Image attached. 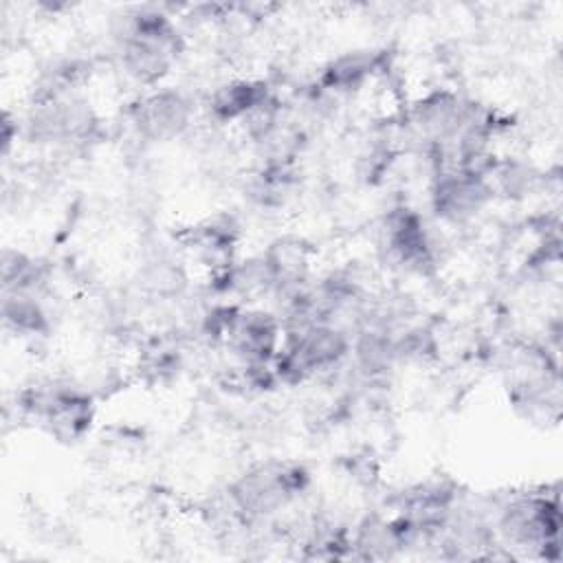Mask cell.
I'll list each match as a JSON object with an SVG mask.
<instances>
[{
	"mask_svg": "<svg viewBox=\"0 0 563 563\" xmlns=\"http://www.w3.org/2000/svg\"><path fill=\"white\" fill-rule=\"evenodd\" d=\"M119 62L125 75L139 84H158L180 55L183 42L172 20L152 9L125 15L117 31Z\"/></svg>",
	"mask_w": 563,
	"mask_h": 563,
	"instance_id": "obj_1",
	"label": "cell"
},
{
	"mask_svg": "<svg viewBox=\"0 0 563 563\" xmlns=\"http://www.w3.org/2000/svg\"><path fill=\"white\" fill-rule=\"evenodd\" d=\"M352 350L347 334L334 323H306L284 330V341L273 358L275 378L295 385L341 365Z\"/></svg>",
	"mask_w": 563,
	"mask_h": 563,
	"instance_id": "obj_2",
	"label": "cell"
},
{
	"mask_svg": "<svg viewBox=\"0 0 563 563\" xmlns=\"http://www.w3.org/2000/svg\"><path fill=\"white\" fill-rule=\"evenodd\" d=\"M308 482L299 464L266 462L242 473L229 488V501L235 515L244 519H264L286 508Z\"/></svg>",
	"mask_w": 563,
	"mask_h": 563,
	"instance_id": "obj_3",
	"label": "cell"
},
{
	"mask_svg": "<svg viewBox=\"0 0 563 563\" xmlns=\"http://www.w3.org/2000/svg\"><path fill=\"white\" fill-rule=\"evenodd\" d=\"M22 409L59 440L81 438L92 422V402L88 394L62 380H46L29 387L22 394Z\"/></svg>",
	"mask_w": 563,
	"mask_h": 563,
	"instance_id": "obj_4",
	"label": "cell"
},
{
	"mask_svg": "<svg viewBox=\"0 0 563 563\" xmlns=\"http://www.w3.org/2000/svg\"><path fill=\"white\" fill-rule=\"evenodd\" d=\"M495 198L486 174L468 167H451L435 176L431 187V209L446 224L473 222Z\"/></svg>",
	"mask_w": 563,
	"mask_h": 563,
	"instance_id": "obj_5",
	"label": "cell"
},
{
	"mask_svg": "<svg viewBox=\"0 0 563 563\" xmlns=\"http://www.w3.org/2000/svg\"><path fill=\"white\" fill-rule=\"evenodd\" d=\"M559 504L548 497H517L504 506L499 515V532L515 548H559Z\"/></svg>",
	"mask_w": 563,
	"mask_h": 563,
	"instance_id": "obj_6",
	"label": "cell"
},
{
	"mask_svg": "<svg viewBox=\"0 0 563 563\" xmlns=\"http://www.w3.org/2000/svg\"><path fill=\"white\" fill-rule=\"evenodd\" d=\"M92 123L86 101L70 92H46L29 114V134L37 143L70 145L88 136Z\"/></svg>",
	"mask_w": 563,
	"mask_h": 563,
	"instance_id": "obj_7",
	"label": "cell"
},
{
	"mask_svg": "<svg viewBox=\"0 0 563 563\" xmlns=\"http://www.w3.org/2000/svg\"><path fill=\"white\" fill-rule=\"evenodd\" d=\"M380 246L387 260L409 273L424 275L435 264V251L424 220L409 207L391 209L380 229Z\"/></svg>",
	"mask_w": 563,
	"mask_h": 563,
	"instance_id": "obj_8",
	"label": "cell"
},
{
	"mask_svg": "<svg viewBox=\"0 0 563 563\" xmlns=\"http://www.w3.org/2000/svg\"><path fill=\"white\" fill-rule=\"evenodd\" d=\"M284 341V323L266 310L235 308L222 343L244 365H268Z\"/></svg>",
	"mask_w": 563,
	"mask_h": 563,
	"instance_id": "obj_9",
	"label": "cell"
},
{
	"mask_svg": "<svg viewBox=\"0 0 563 563\" xmlns=\"http://www.w3.org/2000/svg\"><path fill=\"white\" fill-rule=\"evenodd\" d=\"M191 101L172 88L145 95L132 110V123L150 141H167L180 136L191 123Z\"/></svg>",
	"mask_w": 563,
	"mask_h": 563,
	"instance_id": "obj_10",
	"label": "cell"
},
{
	"mask_svg": "<svg viewBox=\"0 0 563 563\" xmlns=\"http://www.w3.org/2000/svg\"><path fill=\"white\" fill-rule=\"evenodd\" d=\"M183 244L196 262L216 268L220 275L233 264L238 229L229 218H207L185 231Z\"/></svg>",
	"mask_w": 563,
	"mask_h": 563,
	"instance_id": "obj_11",
	"label": "cell"
},
{
	"mask_svg": "<svg viewBox=\"0 0 563 563\" xmlns=\"http://www.w3.org/2000/svg\"><path fill=\"white\" fill-rule=\"evenodd\" d=\"M268 88L264 81L255 79H233L218 86L209 97V114L220 123H233L246 119L257 106L268 99Z\"/></svg>",
	"mask_w": 563,
	"mask_h": 563,
	"instance_id": "obj_12",
	"label": "cell"
},
{
	"mask_svg": "<svg viewBox=\"0 0 563 563\" xmlns=\"http://www.w3.org/2000/svg\"><path fill=\"white\" fill-rule=\"evenodd\" d=\"M380 68V55L374 51H350L334 57L321 73V86L332 92H356Z\"/></svg>",
	"mask_w": 563,
	"mask_h": 563,
	"instance_id": "obj_13",
	"label": "cell"
},
{
	"mask_svg": "<svg viewBox=\"0 0 563 563\" xmlns=\"http://www.w3.org/2000/svg\"><path fill=\"white\" fill-rule=\"evenodd\" d=\"M2 317L7 330L18 336H37L48 330V319L35 295L29 292H4Z\"/></svg>",
	"mask_w": 563,
	"mask_h": 563,
	"instance_id": "obj_14",
	"label": "cell"
}]
</instances>
